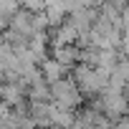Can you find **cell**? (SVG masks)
Returning <instances> with one entry per match:
<instances>
[{
    "instance_id": "cell-5",
    "label": "cell",
    "mask_w": 129,
    "mask_h": 129,
    "mask_svg": "<svg viewBox=\"0 0 129 129\" xmlns=\"http://www.w3.org/2000/svg\"><path fill=\"white\" fill-rule=\"evenodd\" d=\"M63 74H66V69H63L61 63H56L53 58H51V61H43V66H41V79H43L48 86L56 84V81H61Z\"/></svg>"
},
{
    "instance_id": "cell-1",
    "label": "cell",
    "mask_w": 129,
    "mask_h": 129,
    "mask_svg": "<svg viewBox=\"0 0 129 129\" xmlns=\"http://www.w3.org/2000/svg\"><path fill=\"white\" fill-rule=\"evenodd\" d=\"M48 94H51V99H56L53 106L61 109V111H71V109H76L79 101H81V91L76 89V84H74L71 79H61V81L51 84V86H48Z\"/></svg>"
},
{
    "instance_id": "cell-7",
    "label": "cell",
    "mask_w": 129,
    "mask_h": 129,
    "mask_svg": "<svg viewBox=\"0 0 129 129\" xmlns=\"http://www.w3.org/2000/svg\"><path fill=\"white\" fill-rule=\"evenodd\" d=\"M79 53H81V51L74 48V46H63V48H56V51H53V61L61 63V66L66 69V66H71L74 61H79Z\"/></svg>"
},
{
    "instance_id": "cell-8",
    "label": "cell",
    "mask_w": 129,
    "mask_h": 129,
    "mask_svg": "<svg viewBox=\"0 0 129 129\" xmlns=\"http://www.w3.org/2000/svg\"><path fill=\"white\" fill-rule=\"evenodd\" d=\"M48 99H51V94H48V84H46L43 79L33 81V86H30V101H38V104H48Z\"/></svg>"
},
{
    "instance_id": "cell-4",
    "label": "cell",
    "mask_w": 129,
    "mask_h": 129,
    "mask_svg": "<svg viewBox=\"0 0 129 129\" xmlns=\"http://www.w3.org/2000/svg\"><path fill=\"white\" fill-rule=\"evenodd\" d=\"M43 10H46V23L48 25H61L63 23V13H71V5H63V3H48V5H43Z\"/></svg>"
},
{
    "instance_id": "cell-9",
    "label": "cell",
    "mask_w": 129,
    "mask_h": 129,
    "mask_svg": "<svg viewBox=\"0 0 129 129\" xmlns=\"http://www.w3.org/2000/svg\"><path fill=\"white\" fill-rule=\"evenodd\" d=\"M111 129H129V116H124L121 121H116V124H114Z\"/></svg>"
},
{
    "instance_id": "cell-10",
    "label": "cell",
    "mask_w": 129,
    "mask_h": 129,
    "mask_svg": "<svg viewBox=\"0 0 129 129\" xmlns=\"http://www.w3.org/2000/svg\"><path fill=\"white\" fill-rule=\"evenodd\" d=\"M0 46H3V38H0Z\"/></svg>"
},
{
    "instance_id": "cell-6",
    "label": "cell",
    "mask_w": 129,
    "mask_h": 129,
    "mask_svg": "<svg viewBox=\"0 0 129 129\" xmlns=\"http://www.w3.org/2000/svg\"><path fill=\"white\" fill-rule=\"evenodd\" d=\"M76 38H79L76 28L66 20V23H61V25L56 28V38H53V43H56V48H63V46H71Z\"/></svg>"
},
{
    "instance_id": "cell-3",
    "label": "cell",
    "mask_w": 129,
    "mask_h": 129,
    "mask_svg": "<svg viewBox=\"0 0 129 129\" xmlns=\"http://www.w3.org/2000/svg\"><path fill=\"white\" fill-rule=\"evenodd\" d=\"M23 91H25V84H20V81L0 86L3 104H5V106H18V104H23Z\"/></svg>"
},
{
    "instance_id": "cell-2",
    "label": "cell",
    "mask_w": 129,
    "mask_h": 129,
    "mask_svg": "<svg viewBox=\"0 0 129 129\" xmlns=\"http://www.w3.org/2000/svg\"><path fill=\"white\" fill-rule=\"evenodd\" d=\"M101 109H104V116H106V119H116V116H124V111L129 109V104H126V96H124V94L104 91Z\"/></svg>"
}]
</instances>
